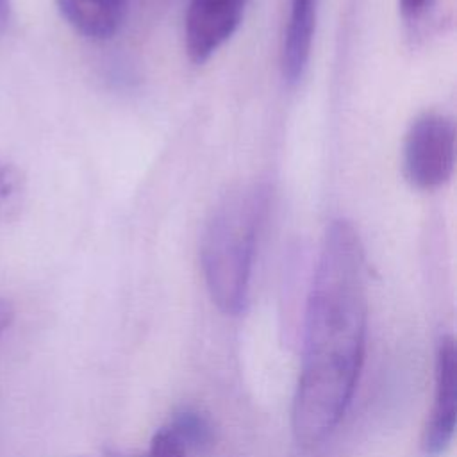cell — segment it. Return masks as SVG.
Masks as SVG:
<instances>
[{
  "mask_svg": "<svg viewBox=\"0 0 457 457\" xmlns=\"http://www.w3.org/2000/svg\"><path fill=\"white\" fill-rule=\"evenodd\" d=\"M366 327L364 248L353 225L336 220L325 232L307 296L291 405V430L298 445H320L343 420L362 370Z\"/></svg>",
  "mask_w": 457,
  "mask_h": 457,
  "instance_id": "cell-1",
  "label": "cell"
},
{
  "mask_svg": "<svg viewBox=\"0 0 457 457\" xmlns=\"http://www.w3.org/2000/svg\"><path fill=\"white\" fill-rule=\"evenodd\" d=\"M270 211V187L245 184L230 189L212 209L200 239V262L212 303L239 314L250 295L253 261Z\"/></svg>",
  "mask_w": 457,
  "mask_h": 457,
  "instance_id": "cell-2",
  "label": "cell"
},
{
  "mask_svg": "<svg viewBox=\"0 0 457 457\" xmlns=\"http://www.w3.org/2000/svg\"><path fill=\"white\" fill-rule=\"evenodd\" d=\"M455 125L441 112H425L409 127L403 141V171L418 189H437L453 173Z\"/></svg>",
  "mask_w": 457,
  "mask_h": 457,
  "instance_id": "cell-3",
  "label": "cell"
},
{
  "mask_svg": "<svg viewBox=\"0 0 457 457\" xmlns=\"http://www.w3.org/2000/svg\"><path fill=\"white\" fill-rule=\"evenodd\" d=\"M457 350L450 334L439 337L434 359V395L432 405L421 434V452L425 457L445 453L455 434L457 418Z\"/></svg>",
  "mask_w": 457,
  "mask_h": 457,
  "instance_id": "cell-4",
  "label": "cell"
},
{
  "mask_svg": "<svg viewBox=\"0 0 457 457\" xmlns=\"http://www.w3.org/2000/svg\"><path fill=\"white\" fill-rule=\"evenodd\" d=\"M248 0H189L184 16V43L193 62L202 64L237 30Z\"/></svg>",
  "mask_w": 457,
  "mask_h": 457,
  "instance_id": "cell-5",
  "label": "cell"
},
{
  "mask_svg": "<svg viewBox=\"0 0 457 457\" xmlns=\"http://www.w3.org/2000/svg\"><path fill=\"white\" fill-rule=\"evenodd\" d=\"M212 443V427L209 420L195 411H177L170 420L155 430L148 448L143 453L130 455L111 450L105 457H189L209 448Z\"/></svg>",
  "mask_w": 457,
  "mask_h": 457,
  "instance_id": "cell-6",
  "label": "cell"
},
{
  "mask_svg": "<svg viewBox=\"0 0 457 457\" xmlns=\"http://www.w3.org/2000/svg\"><path fill=\"white\" fill-rule=\"evenodd\" d=\"M318 0H291L287 27L282 43V75L286 82L296 84L309 62Z\"/></svg>",
  "mask_w": 457,
  "mask_h": 457,
  "instance_id": "cell-7",
  "label": "cell"
},
{
  "mask_svg": "<svg viewBox=\"0 0 457 457\" xmlns=\"http://www.w3.org/2000/svg\"><path fill=\"white\" fill-rule=\"evenodd\" d=\"M61 16L80 36L109 39L123 23L127 0H55Z\"/></svg>",
  "mask_w": 457,
  "mask_h": 457,
  "instance_id": "cell-8",
  "label": "cell"
},
{
  "mask_svg": "<svg viewBox=\"0 0 457 457\" xmlns=\"http://www.w3.org/2000/svg\"><path fill=\"white\" fill-rule=\"evenodd\" d=\"M27 180L23 171L0 155V225L14 221L25 204Z\"/></svg>",
  "mask_w": 457,
  "mask_h": 457,
  "instance_id": "cell-9",
  "label": "cell"
},
{
  "mask_svg": "<svg viewBox=\"0 0 457 457\" xmlns=\"http://www.w3.org/2000/svg\"><path fill=\"white\" fill-rule=\"evenodd\" d=\"M430 2L432 0H398V7L407 21H414L427 12Z\"/></svg>",
  "mask_w": 457,
  "mask_h": 457,
  "instance_id": "cell-10",
  "label": "cell"
},
{
  "mask_svg": "<svg viewBox=\"0 0 457 457\" xmlns=\"http://www.w3.org/2000/svg\"><path fill=\"white\" fill-rule=\"evenodd\" d=\"M14 321V307L9 300L0 298V336L12 325Z\"/></svg>",
  "mask_w": 457,
  "mask_h": 457,
  "instance_id": "cell-11",
  "label": "cell"
},
{
  "mask_svg": "<svg viewBox=\"0 0 457 457\" xmlns=\"http://www.w3.org/2000/svg\"><path fill=\"white\" fill-rule=\"evenodd\" d=\"M11 20V4L9 0H0V37L5 34Z\"/></svg>",
  "mask_w": 457,
  "mask_h": 457,
  "instance_id": "cell-12",
  "label": "cell"
}]
</instances>
